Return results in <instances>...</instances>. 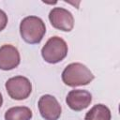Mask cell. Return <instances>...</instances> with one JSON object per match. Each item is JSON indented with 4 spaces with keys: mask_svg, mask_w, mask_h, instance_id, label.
Masks as SVG:
<instances>
[{
    "mask_svg": "<svg viewBox=\"0 0 120 120\" xmlns=\"http://www.w3.org/2000/svg\"><path fill=\"white\" fill-rule=\"evenodd\" d=\"M46 33L44 22L37 16H27L20 23V34L22 38L29 44L39 43Z\"/></svg>",
    "mask_w": 120,
    "mask_h": 120,
    "instance_id": "1",
    "label": "cell"
},
{
    "mask_svg": "<svg viewBox=\"0 0 120 120\" xmlns=\"http://www.w3.org/2000/svg\"><path fill=\"white\" fill-rule=\"evenodd\" d=\"M94 79L91 70L82 63H71L62 72V81L68 86L86 85Z\"/></svg>",
    "mask_w": 120,
    "mask_h": 120,
    "instance_id": "2",
    "label": "cell"
},
{
    "mask_svg": "<svg viewBox=\"0 0 120 120\" xmlns=\"http://www.w3.org/2000/svg\"><path fill=\"white\" fill-rule=\"evenodd\" d=\"M68 54L67 42L57 37H52L48 39L41 49V55L43 59L50 64H56L62 61Z\"/></svg>",
    "mask_w": 120,
    "mask_h": 120,
    "instance_id": "3",
    "label": "cell"
},
{
    "mask_svg": "<svg viewBox=\"0 0 120 120\" xmlns=\"http://www.w3.org/2000/svg\"><path fill=\"white\" fill-rule=\"evenodd\" d=\"M6 89L8 96L15 100L27 98L32 92V84L28 78L15 76L6 82Z\"/></svg>",
    "mask_w": 120,
    "mask_h": 120,
    "instance_id": "4",
    "label": "cell"
},
{
    "mask_svg": "<svg viewBox=\"0 0 120 120\" xmlns=\"http://www.w3.org/2000/svg\"><path fill=\"white\" fill-rule=\"evenodd\" d=\"M49 20L54 28L64 32H69L74 27L73 15L63 8H53L49 13Z\"/></svg>",
    "mask_w": 120,
    "mask_h": 120,
    "instance_id": "5",
    "label": "cell"
},
{
    "mask_svg": "<svg viewBox=\"0 0 120 120\" xmlns=\"http://www.w3.org/2000/svg\"><path fill=\"white\" fill-rule=\"evenodd\" d=\"M38 106L41 116L45 120H58L61 115V106L58 100L52 95L40 97Z\"/></svg>",
    "mask_w": 120,
    "mask_h": 120,
    "instance_id": "6",
    "label": "cell"
},
{
    "mask_svg": "<svg viewBox=\"0 0 120 120\" xmlns=\"http://www.w3.org/2000/svg\"><path fill=\"white\" fill-rule=\"evenodd\" d=\"M20 61V53L16 47L10 44H5L0 47V69H13L19 66Z\"/></svg>",
    "mask_w": 120,
    "mask_h": 120,
    "instance_id": "7",
    "label": "cell"
},
{
    "mask_svg": "<svg viewBox=\"0 0 120 120\" xmlns=\"http://www.w3.org/2000/svg\"><path fill=\"white\" fill-rule=\"evenodd\" d=\"M92 101V95L86 90H71L68 92L66 102L68 106L76 112H80L87 108Z\"/></svg>",
    "mask_w": 120,
    "mask_h": 120,
    "instance_id": "8",
    "label": "cell"
},
{
    "mask_svg": "<svg viewBox=\"0 0 120 120\" xmlns=\"http://www.w3.org/2000/svg\"><path fill=\"white\" fill-rule=\"evenodd\" d=\"M32 115V111L28 107L16 106L5 112V120H30Z\"/></svg>",
    "mask_w": 120,
    "mask_h": 120,
    "instance_id": "9",
    "label": "cell"
},
{
    "mask_svg": "<svg viewBox=\"0 0 120 120\" xmlns=\"http://www.w3.org/2000/svg\"><path fill=\"white\" fill-rule=\"evenodd\" d=\"M111 111L103 104H97L88 111L84 120H111Z\"/></svg>",
    "mask_w": 120,
    "mask_h": 120,
    "instance_id": "10",
    "label": "cell"
},
{
    "mask_svg": "<svg viewBox=\"0 0 120 120\" xmlns=\"http://www.w3.org/2000/svg\"><path fill=\"white\" fill-rule=\"evenodd\" d=\"M8 23V15L2 9H0V32L5 29Z\"/></svg>",
    "mask_w": 120,
    "mask_h": 120,
    "instance_id": "11",
    "label": "cell"
},
{
    "mask_svg": "<svg viewBox=\"0 0 120 120\" xmlns=\"http://www.w3.org/2000/svg\"><path fill=\"white\" fill-rule=\"evenodd\" d=\"M2 104H3V97H2V94L0 93V107L2 106Z\"/></svg>",
    "mask_w": 120,
    "mask_h": 120,
    "instance_id": "12",
    "label": "cell"
}]
</instances>
